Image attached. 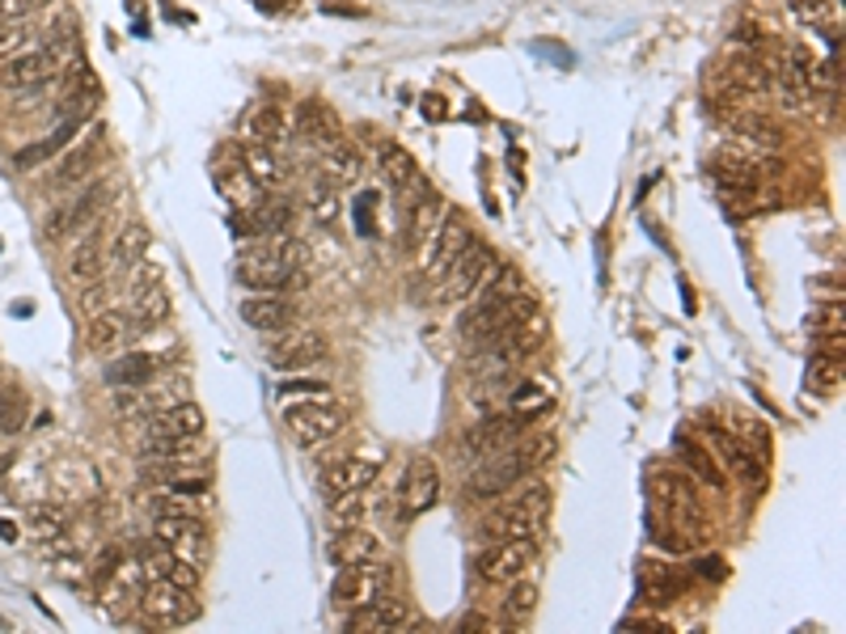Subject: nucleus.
<instances>
[{
    "mask_svg": "<svg viewBox=\"0 0 846 634\" xmlns=\"http://www.w3.org/2000/svg\"><path fill=\"white\" fill-rule=\"evenodd\" d=\"M546 517H551V487L542 478H533V482L525 478L508 491L500 508H491L479 520V529L491 541H533L546 529Z\"/></svg>",
    "mask_w": 846,
    "mask_h": 634,
    "instance_id": "f257e3e1",
    "label": "nucleus"
},
{
    "mask_svg": "<svg viewBox=\"0 0 846 634\" xmlns=\"http://www.w3.org/2000/svg\"><path fill=\"white\" fill-rule=\"evenodd\" d=\"M352 423V410L331 398H301L284 406V427L301 448H322L338 440Z\"/></svg>",
    "mask_w": 846,
    "mask_h": 634,
    "instance_id": "f03ea898",
    "label": "nucleus"
},
{
    "mask_svg": "<svg viewBox=\"0 0 846 634\" xmlns=\"http://www.w3.org/2000/svg\"><path fill=\"white\" fill-rule=\"evenodd\" d=\"M73 55H76V39H64V43H60V39H48V43H39V48L4 60L0 85H4V90H39V85L55 81L60 72L73 69Z\"/></svg>",
    "mask_w": 846,
    "mask_h": 634,
    "instance_id": "7ed1b4c3",
    "label": "nucleus"
},
{
    "mask_svg": "<svg viewBox=\"0 0 846 634\" xmlns=\"http://www.w3.org/2000/svg\"><path fill=\"white\" fill-rule=\"evenodd\" d=\"M495 262L500 259H495L491 246L470 241L458 259L445 267V276L436 280V305H461V301H470V297L479 292V283L495 271Z\"/></svg>",
    "mask_w": 846,
    "mask_h": 634,
    "instance_id": "20e7f679",
    "label": "nucleus"
},
{
    "mask_svg": "<svg viewBox=\"0 0 846 634\" xmlns=\"http://www.w3.org/2000/svg\"><path fill=\"white\" fill-rule=\"evenodd\" d=\"M470 241H474V233H470L466 211L445 208L440 211V220L432 225V233L419 241V267H424V276H428V280H440L445 267L458 259Z\"/></svg>",
    "mask_w": 846,
    "mask_h": 634,
    "instance_id": "39448f33",
    "label": "nucleus"
},
{
    "mask_svg": "<svg viewBox=\"0 0 846 634\" xmlns=\"http://www.w3.org/2000/svg\"><path fill=\"white\" fill-rule=\"evenodd\" d=\"M153 538L166 545L169 554H178L182 563H191L203 571L208 554H212V533H208V520L199 512H174V517H157L153 524Z\"/></svg>",
    "mask_w": 846,
    "mask_h": 634,
    "instance_id": "423d86ee",
    "label": "nucleus"
},
{
    "mask_svg": "<svg viewBox=\"0 0 846 634\" xmlns=\"http://www.w3.org/2000/svg\"><path fill=\"white\" fill-rule=\"evenodd\" d=\"M389 588V563L382 559H364V563H347L335 571V584H331V601L338 610H364L373 605L377 596H386Z\"/></svg>",
    "mask_w": 846,
    "mask_h": 634,
    "instance_id": "0eeeda50",
    "label": "nucleus"
},
{
    "mask_svg": "<svg viewBox=\"0 0 846 634\" xmlns=\"http://www.w3.org/2000/svg\"><path fill=\"white\" fill-rule=\"evenodd\" d=\"M479 470L470 474V482H466V495L470 499H500V495H508L516 482H525L530 478V466L516 457V448L508 445L500 448V453H487L483 461H474Z\"/></svg>",
    "mask_w": 846,
    "mask_h": 634,
    "instance_id": "6e6552de",
    "label": "nucleus"
},
{
    "mask_svg": "<svg viewBox=\"0 0 846 634\" xmlns=\"http://www.w3.org/2000/svg\"><path fill=\"white\" fill-rule=\"evenodd\" d=\"M326 355H331V339H326L322 330H310V326L280 330V339L267 347L271 368H280V373H305V368H317Z\"/></svg>",
    "mask_w": 846,
    "mask_h": 634,
    "instance_id": "1a4fd4ad",
    "label": "nucleus"
},
{
    "mask_svg": "<svg viewBox=\"0 0 846 634\" xmlns=\"http://www.w3.org/2000/svg\"><path fill=\"white\" fill-rule=\"evenodd\" d=\"M111 195H115V183H111V178L90 183L85 190H76L73 204H64L55 216H48V229H43V233L55 241V237L73 233V229H85V225H102V211H106V204H111Z\"/></svg>",
    "mask_w": 846,
    "mask_h": 634,
    "instance_id": "9d476101",
    "label": "nucleus"
},
{
    "mask_svg": "<svg viewBox=\"0 0 846 634\" xmlns=\"http://www.w3.org/2000/svg\"><path fill=\"white\" fill-rule=\"evenodd\" d=\"M516 292H525V280H521V271H516L512 262H504V267L495 262V276H491V280L479 283V292L470 297L474 305H470V313L461 318V334H466V339H474V334H479V326H483L487 318H491L495 309L504 305V301H512Z\"/></svg>",
    "mask_w": 846,
    "mask_h": 634,
    "instance_id": "9b49d317",
    "label": "nucleus"
},
{
    "mask_svg": "<svg viewBox=\"0 0 846 634\" xmlns=\"http://www.w3.org/2000/svg\"><path fill=\"white\" fill-rule=\"evenodd\" d=\"M533 567V541H491V550H483L474 559V571L483 584L504 588L512 580H525V571Z\"/></svg>",
    "mask_w": 846,
    "mask_h": 634,
    "instance_id": "f8f14e48",
    "label": "nucleus"
},
{
    "mask_svg": "<svg viewBox=\"0 0 846 634\" xmlns=\"http://www.w3.org/2000/svg\"><path fill=\"white\" fill-rule=\"evenodd\" d=\"M140 610L148 613L153 626H182V622H191L195 613H199L191 605V592L166 584V580H148L145 596H140Z\"/></svg>",
    "mask_w": 846,
    "mask_h": 634,
    "instance_id": "ddd939ff",
    "label": "nucleus"
},
{
    "mask_svg": "<svg viewBox=\"0 0 846 634\" xmlns=\"http://www.w3.org/2000/svg\"><path fill=\"white\" fill-rule=\"evenodd\" d=\"M102 132L94 127V136L90 141H81L73 144L69 153L60 148V162H55V169H51V178H48V190H69V187H85V178L97 169V162H102Z\"/></svg>",
    "mask_w": 846,
    "mask_h": 634,
    "instance_id": "4468645a",
    "label": "nucleus"
},
{
    "mask_svg": "<svg viewBox=\"0 0 846 634\" xmlns=\"http://www.w3.org/2000/svg\"><path fill=\"white\" fill-rule=\"evenodd\" d=\"M530 423L533 419H525V415H495V419L479 423V427L466 436V453H470L474 461H483L487 453H500V448H508L516 436H525Z\"/></svg>",
    "mask_w": 846,
    "mask_h": 634,
    "instance_id": "2eb2a0df",
    "label": "nucleus"
},
{
    "mask_svg": "<svg viewBox=\"0 0 846 634\" xmlns=\"http://www.w3.org/2000/svg\"><path fill=\"white\" fill-rule=\"evenodd\" d=\"M347 631H361V634L411 631V610H407L398 596H377L373 605L352 610V617H347Z\"/></svg>",
    "mask_w": 846,
    "mask_h": 634,
    "instance_id": "dca6fc26",
    "label": "nucleus"
},
{
    "mask_svg": "<svg viewBox=\"0 0 846 634\" xmlns=\"http://www.w3.org/2000/svg\"><path fill=\"white\" fill-rule=\"evenodd\" d=\"M238 283L250 292H280L292 283V271L271 250H250L238 259Z\"/></svg>",
    "mask_w": 846,
    "mask_h": 634,
    "instance_id": "f3484780",
    "label": "nucleus"
},
{
    "mask_svg": "<svg viewBox=\"0 0 846 634\" xmlns=\"http://www.w3.org/2000/svg\"><path fill=\"white\" fill-rule=\"evenodd\" d=\"M436 495H440L436 461L432 457H415L411 466H407V478H403V512H407V520L424 517L436 503Z\"/></svg>",
    "mask_w": 846,
    "mask_h": 634,
    "instance_id": "a211bd4d",
    "label": "nucleus"
},
{
    "mask_svg": "<svg viewBox=\"0 0 846 634\" xmlns=\"http://www.w3.org/2000/svg\"><path fill=\"white\" fill-rule=\"evenodd\" d=\"M203 427H208V415L199 410V402L182 398L157 410L148 419V436H178V440H203Z\"/></svg>",
    "mask_w": 846,
    "mask_h": 634,
    "instance_id": "6ab92c4d",
    "label": "nucleus"
},
{
    "mask_svg": "<svg viewBox=\"0 0 846 634\" xmlns=\"http://www.w3.org/2000/svg\"><path fill=\"white\" fill-rule=\"evenodd\" d=\"M238 313H242L246 326L263 330V334H280V330H289L292 318H296L292 301L275 297V292H254V297H246L242 305H238Z\"/></svg>",
    "mask_w": 846,
    "mask_h": 634,
    "instance_id": "aec40b11",
    "label": "nucleus"
},
{
    "mask_svg": "<svg viewBox=\"0 0 846 634\" xmlns=\"http://www.w3.org/2000/svg\"><path fill=\"white\" fill-rule=\"evenodd\" d=\"M377 478H382V461H373V457H343V461H335L331 470L322 474V487H326V495L368 491Z\"/></svg>",
    "mask_w": 846,
    "mask_h": 634,
    "instance_id": "412c9836",
    "label": "nucleus"
},
{
    "mask_svg": "<svg viewBox=\"0 0 846 634\" xmlns=\"http://www.w3.org/2000/svg\"><path fill=\"white\" fill-rule=\"evenodd\" d=\"M331 563L347 567V563H364V559H382V538L368 533L364 524H338V533L331 538Z\"/></svg>",
    "mask_w": 846,
    "mask_h": 634,
    "instance_id": "4be33fe9",
    "label": "nucleus"
},
{
    "mask_svg": "<svg viewBox=\"0 0 846 634\" xmlns=\"http://www.w3.org/2000/svg\"><path fill=\"white\" fill-rule=\"evenodd\" d=\"M81 123H85V106H69V115L60 118V127H55V132H48L43 141L25 144L22 153L13 157V165H18V169H34L39 162L55 157V153H60V148H64V144L76 136V127H81Z\"/></svg>",
    "mask_w": 846,
    "mask_h": 634,
    "instance_id": "5701e85b",
    "label": "nucleus"
},
{
    "mask_svg": "<svg viewBox=\"0 0 846 634\" xmlns=\"http://www.w3.org/2000/svg\"><path fill=\"white\" fill-rule=\"evenodd\" d=\"M132 334H136L132 318H123L119 309H106V313H97L94 322L85 326V347L97 355H111V352H119V347H127Z\"/></svg>",
    "mask_w": 846,
    "mask_h": 634,
    "instance_id": "b1692460",
    "label": "nucleus"
},
{
    "mask_svg": "<svg viewBox=\"0 0 846 634\" xmlns=\"http://www.w3.org/2000/svg\"><path fill=\"white\" fill-rule=\"evenodd\" d=\"M166 318H169L166 288L157 280L136 283V288H132V322H136V330H157Z\"/></svg>",
    "mask_w": 846,
    "mask_h": 634,
    "instance_id": "393cba45",
    "label": "nucleus"
},
{
    "mask_svg": "<svg viewBox=\"0 0 846 634\" xmlns=\"http://www.w3.org/2000/svg\"><path fill=\"white\" fill-rule=\"evenodd\" d=\"M681 592H686V580H681L669 563L639 567V596H644L648 605H665V601H673Z\"/></svg>",
    "mask_w": 846,
    "mask_h": 634,
    "instance_id": "a878e982",
    "label": "nucleus"
},
{
    "mask_svg": "<svg viewBox=\"0 0 846 634\" xmlns=\"http://www.w3.org/2000/svg\"><path fill=\"white\" fill-rule=\"evenodd\" d=\"M652 491L660 499V508H686V512H702L699 503V482L681 478L673 470H652Z\"/></svg>",
    "mask_w": 846,
    "mask_h": 634,
    "instance_id": "bb28decb",
    "label": "nucleus"
},
{
    "mask_svg": "<svg viewBox=\"0 0 846 634\" xmlns=\"http://www.w3.org/2000/svg\"><path fill=\"white\" fill-rule=\"evenodd\" d=\"M153 376H157V355L148 352H127L106 368V381L119 389H145L153 385Z\"/></svg>",
    "mask_w": 846,
    "mask_h": 634,
    "instance_id": "cd10ccee",
    "label": "nucleus"
},
{
    "mask_svg": "<svg viewBox=\"0 0 846 634\" xmlns=\"http://www.w3.org/2000/svg\"><path fill=\"white\" fill-rule=\"evenodd\" d=\"M148 229L140 225V220H132V225H123L119 237H115V246H111V254H106V262L115 267V271H132V267H140L148 254Z\"/></svg>",
    "mask_w": 846,
    "mask_h": 634,
    "instance_id": "c85d7f7f",
    "label": "nucleus"
},
{
    "mask_svg": "<svg viewBox=\"0 0 846 634\" xmlns=\"http://www.w3.org/2000/svg\"><path fill=\"white\" fill-rule=\"evenodd\" d=\"M322 165H326V178H331V183L347 187V183H356V178L364 174V153L356 148V144L335 141L331 144V153L322 157Z\"/></svg>",
    "mask_w": 846,
    "mask_h": 634,
    "instance_id": "c756f323",
    "label": "nucleus"
},
{
    "mask_svg": "<svg viewBox=\"0 0 846 634\" xmlns=\"http://www.w3.org/2000/svg\"><path fill=\"white\" fill-rule=\"evenodd\" d=\"M242 169L259 183L263 190H271V187H280L284 183V162L267 148V144H250L242 153Z\"/></svg>",
    "mask_w": 846,
    "mask_h": 634,
    "instance_id": "7c9ffc66",
    "label": "nucleus"
},
{
    "mask_svg": "<svg viewBox=\"0 0 846 634\" xmlns=\"http://www.w3.org/2000/svg\"><path fill=\"white\" fill-rule=\"evenodd\" d=\"M39 43H48V30L39 22H4L0 25V60H13V55H22V51L39 48Z\"/></svg>",
    "mask_w": 846,
    "mask_h": 634,
    "instance_id": "2f4dec72",
    "label": "nucleus"
},
{
    "mask_svg": "<svg viewBox=\"0 0 846 634\" xmlns=\"http://www.w3.org/2000/svg\"><path fill=\"white\" fill-rule=\"evenodd\" d=\"M106 271V250H102V237H97V225H90V241H81L73 250V259H69V276L76 283L85 280H97Z\"/></svg>",
    "mask_w": 846,
    "mask_h": 634,
    "instance_id": "473e14b6",
    "label": "nucleus"
},
{
    "mask_svg": "<svg viewBox=\"0 0 846 634\" xmlns=\"http://www.w3.org/2000/svg\"><path fill=\"white\" fill-rule=\"evenodd\" d=\"M512 448L530 466V474H537L558 457V436L555 432H525V440H512Z\"/></svg>",
    "mask_w": 846,
    "mask_h": 634,
    "instance_id": "72a5a7b5",
    "label": "nucleus"
},
{
    "mask_svg": "<svg viewBox=\"0 0 846 634\" xmlns=\"http://www.w3.org/2000/svg\"><path fill=\"white\" fill-rule=\"evenodd\" d=\"M382 174H386V183L394 190H407L419 183V162H415L407 148L386 144V148H382Z\"/></svg>",
    "mask_w": 846,
    "mask_h": 634,
    "instance_id": "f704fd0d",
    "label": "nucleus"
},
{
    "mask_svg": "<svg viewBox=\"0 0 846 634\" xmlns=\"http://www.w3.org/2000/svg\"><path fill=\"white\" fill-rule=\"evenodd\" d=\"M711 440H716V448H720V457H724V466H732L737 474H745V478H762V466L753 461V453L732 432H720V427H711Z\"/></svg>",
    "mask_w": 846,
    "mask_h": 634,
    "instance_id": "c9c22d12",
    "label": "nucleus"
},
{
    "mask_svg": "<svg viewBox=\"0 0 846 634\" xmlns=\"http://www.w3.org/2000/svg\"><path fill=\"white\" fill-rule=\"evenodd\" d=\"M508 588V596L500 601V613H504V622H512V626H525L533 617V610H537V588L533 584H521V580H512Z\"/></svg>",
    "mask_w": 846,
    "mask_h": 634,
    "instance_id": "e433bc0d",
    "label": "nucleus"
},
{
    "mask_svg": "<svg viewBox=\"0 0 846 634\" xmlns=\"http://www.w3.org/2000/svg\"><path fill=\"white\" fill-rule=\"evenodd\" d=\"M246 136L254 144H280L284 136H289V123H284V115L275 111V106H263V111H254V115L246 118Z\"/></svg>",
    "mask_w": 846,
    "mask_h": 634,
    "instance_id": "4c0bfd02",
    "label": "nucleus"
},
{
    "mask_svg": "<svg viewBox=\"0 0 846 634\" xmlns=\"http://www.w3.org/2000/svg\"><path fill=\"white\" fill-rule=\"evenodd\" d=\"M677 457H681V466L694 474L699 482H707L711 491H720V487H724V474H720V466H716V461H711V457H707L699 445H690V440H677Z\"/></svg>",
    "mask_w": 846,
    "mask_h": 634,
    "instance_id": "58836bf2",
    "label": "nucleus"
},
{
    "mask_svg": "<svg viewBox=\"0 0 846 634\" xmlns=\"http://www.w3.org/2000/svg\"><path fill=\"white\" fill-rule=\"evenodd\" d=\"M224 195L233 199V208L238 211H254V208H263L267 204L263 187H259L246 169H229V174H224Z\"/></svg>",
    "mask_w": 846,
    "mask_h": 634,
    "instance_id": "ea45409f",
    "label": "nucleus"
},
{
    "mask_svg": "<svg viewBox=\"0 0 846 634\" xmlns=\"http://www.w3.org/2000/svg\"><path fill=\"white\" fill-rule=\"evenodd\" d=\"M296 118H301V132L310 136V141H326V144H335L338 141V123L335 115L326 111V106H317V102H301V111H296Z\"/></svg>",
    "mask_w": 846,
    "mask_h": 634,
    "instance_id": "a19ab883",
    "label": "nucleus"
},
{
    "mask_svg": "<svg viewBox=\"0 0 846 634\" xmlns=\"http://www.w3.org/2000/svg\"><path fill=\"white\" fill-rule=\"evenodd\" d=\"M338 183H331V178H322V183H314V190H310V216H314V225H322V229H335L338 225Z\"/></svg>",
    "mask_w": 846,
    "mask_h": 634,
    "instance_id": "79ce46f5",
    "label": "nucleus"
},
{
    "mask_svg": "<svg viewBox=\"0 0 846 634\" xmlns=\"http://www.w3.org/2000/svg\"><path fill=\"white\" fill-rule=\"evenodd\" d=\"M732 132L741 136V141L750 144H762V148H783V132L774 127L771 118H758V115H737L732 118Z\"/></svg>",
    "mask_w": 846,
    "mask_h": 634,
    "instance_id": "37998d69",
    "label": "nucleus"
},
{
    "mask_svg": "<svg viewBox=\"0 0 846 634\" xmlns=\"http://www.w3.org/2000/svg\"><path fill=\"white\" fill-rule=\"evenodd\" d=\"M787 13H792L800 25H813V30H829V25L838 22V13L829 9V0H787Z\"/></svg>",
    "mask_w": 846,
    "mask_h": 634,
    "instance_id": "c03bdc74",
    "label": "nucleus"
},
{
    "mask_svg": "<svg viewBox=\"0 0 846 634\" xmlns=\"http://www.w3.org/2000/svg\"><path fill=\"white\" fill-rule=\"evenodd\" d=\"M808 381H813V389H822V394L838 389V385H843V352L817 355V360H813V373H808Z\"/></svg>",
    "mask_w": 846,
    "mask_h": 634,
    "instance_id": "a18cd8bd",
    "label": "nucleus"
},
{
    "mask_svg": "<svg viewBox=\"0 0 846 634\" xmlns=\"http://www.w3.org/2000/svg\"><path fill=\"white\" fill-rule=\"evenodd\" d=\"M22 423H25V394L9 385V389L0 394V432L13 436V432H22Z\"/></svg>",
    "mask_w": 846,
    "mask_h": 634,
    "instance_id": "49530a36",
    "label": "nucleus"
},
{
    "mask_svg": "<svg viewBox=\"0 0 846 634\" xmlns=\"http://www.w3.org/2000/svg\"><path fill=\"white\" fill-rule=\"evenodd\" d=\"M546 406H551V394H542L537 385H516V389H512V415L537 419Z\"/></svg>",
    "mask_w": 846,
    "mask_h": 634,
    "instance_id": "de8ad7c7",
    "label": "nucleus"
},
{
    "mask_svg": "<svg viewBox=\"0 0 846 634\" xmlns=\"http://www.w3.org/2000/svg\"><path fill=\"white\" fill-rule=\"evenodd\" d=\"M331 520H335V524H361L364 520V491L331 495Z\"/></svg>",
    "mask_w": 846,
    "mask_h": 634,
    "instance_id": "09e8293b",
    "label": "nucleus"
},
{
    "mask_svg": "<svg viewBox=\"0 0 846 634\" xmlns=\"http://www.w3.org/2000/svg\"><path fill=\"white\" fill-rule=\"evenodd\" d=\"M267 250H271L275 259L284 262V267H289L292 276H296V271L305 267V259H310V250H305V241H296V237H275V241H271Z\"/></svg>",
    "mask_w": 846,
    "mask_h": 634,
    "instance_id": "8fccbe9b",
    "label": "nucleus"
},
{
    "mask_svg": "<svg viewBox=\"0 0 846 634\" xmlns=\"http://www.w3.org/2000/svg\"><path fill=\"white\" fill-rule=\"evenodd\" d=\"M64 524H69V517H64L60 508H34V517H30V529H34L39 538H60Z\"/></svg>",
    "mask_w": 846,
    "mask_h": 634,
    "instance_id": "3c124183",
    "label": "nucleus"
},
{
    "mask_svg": "<svg viewBox=\"0 0 846 634\" xmlns=\"http://www.w3.org/2000/svg\"><path fill=\"white\" fill-rule=\"evenodd\" d=\"M51 0H0V25L4 22H22L30 13H39V9H48Z\"/></svg>",
    "mask_w": 846,
    "mask_h": 634,
    "instance_id": "603ef678",
    "label": "nucleus"
},
{
    "mask_svg": "<svg viewBox=\"0 0 846 634\" xmlns=\"http://www.w3.org/2000/svg\"><path fill=\"white\" fill-rule=\"evenodd\" d=\"M284 394H292V398H317V394H322V398H326L331 389H326V385H310V381H292V385H284Z\"/></svg>",
    "mask_w": 846,
    "mask_h": 634,
    "instance_id": "864d4df0",
    "label": "nucleus"
}]
</instances>
